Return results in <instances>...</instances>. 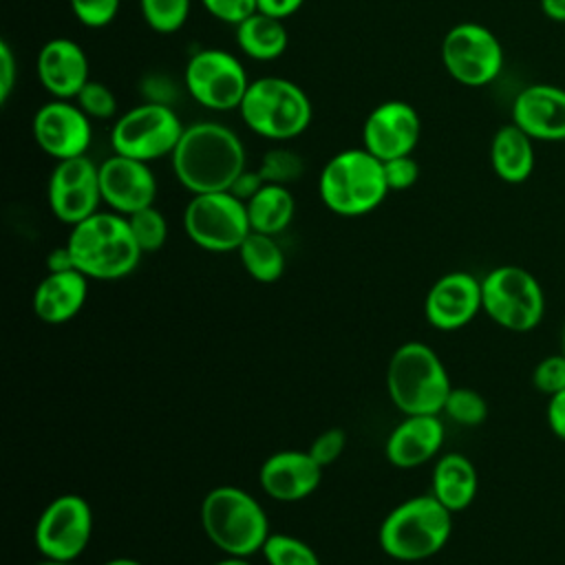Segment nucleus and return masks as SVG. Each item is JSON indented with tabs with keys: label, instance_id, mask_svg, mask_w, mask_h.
Returning <instances> with one entry per match:
<instances>
[{
	"label": "nucleus",
	"instance_id": "obj_1",
	"mask_svg": "<svg viewBox=\"0 0 565 565\" xmlns=\"http://www.w3.org/2000/svg\"><path fill=\"white\" fill-rule=\"evenodd\" d=\"M170 163L177 181L188 192L205 194L230 190L247 168V152L230 126L203 119L183 128Z\"/></svg>",
	"mask_w": 565,
	"mask_h": 565
},
{
	"label": "nucleus",
	"instance_id": "obj_2",
	"mask_svg": "<svg viewBox=\"0 0 565 565\" xmlns=\"http://www.w3.org/2000/svg\"><path fill=\"white\" fill-rule=\"evenodd\" d=\"M66 247L75 269L88 280H119L135 271L141 249L128 218L119 212H95L71 227Z\"/></svg>",
	"mask_w": 565,
	"mask_h": 565
},
{
	"label": "nucleus",
	"instance_id": "obj_3",
	"mask_svg": "<svg viewBox=\"0 0 565 565\" xmlns=\"http://www.w3.org/2000/svg\"><path fill=\"white\" fill-rule=\"evenodd\" d=\"M201 525L212 545L227 556H252L269 539L265 508L238 486H216L201 503Z\"/></svg>",
	"mask_w": 565,
	"mask_h": 565
},
{
	"label": "nucleus",
	"instance_id": "obj_4",
	"mask_svg": "<svg viewBox=\"0 0 565 565\" xmlns=\"http://www.w3.org/2000/svg\"><path fill=\"white\" fill-rule=\"evenodd\" d=\"M452 512L433 494H419L395 505L380 525V547L404 563L435 556L450 539Z\"/></svg>",
	"mask_w": 565,
	"mask_h": 565
},
{
	"label": "nucleus",
	"instance_id": "obj_5",
	"mask_svg": "<svg viewBox=\"0 0 565 565\" xmlns=\"http://www.w3.org/2000/svg\"><path fill=\"white\" fill-rule=\"evenodd\" d=\"M388 192L384 163L362 146L335 152L318 177L322 203L340 216L369 214Z\"/></svg>",
	"mask_w": 565,
	"mask_h": 565
},
{
	"label": "nucleus",
	"instance_id": "obj_6",
	"mask_svg": "<svg viewBox=\"0 0 565 565\" xmlns=\"http://www.w3.org/2000/svg\"><path fill=\"white\" fill-rule=\"evenodd\" d=\"M386 388L404 415H439L452 384L441 358L428 344L413 340L391 355Z\"/></svg>",
	"mask_w": 565,
	"mask_h": 565
},
{
	"label": "nucleus",
	"instance_id": "obj_7",
	"mask_svg": "<svg viewBox=\"0 0 565 565\" xmlns=\"http://www.w3.org/2000/svg\"><path fill=\"white\" fill-rule=\"evenodd\" d=\"M238 113L252 132L271 141L296 139L309 128L313 117L305 88L278 75L252 79Z\"/></svg>",
	"mask_w": 565,
	"mask_h": 565
},
{
	"label": "nucleus",
	"instance_id": "obj_8",
	"mask_svg": "<svg viewBox=\"0 0 565 565\" xmlns=\"http://www.w3.org/2000/svg\"><path fill=\"white\" fill-rule=\"evenodd\" d=\"M483 311L505 331H534L545 316L541 282L519 265H501L481 278Z\"/></svg>",
	"mask_w": 565,
	"mask_h": 565
},
{
	"label": "nucleus",
	"instance_id": "obj_9",
	"mask_svg": "<svg viewBox=\"0 0 565 565\" xmlns=\"http://www.w3.org/2000/svg\"><path fill=\"white\" fill-rule=\"evenodd\" d=\"M183 128L174 106L141 102L115 119L110 148L117 154L150 163L172 154Z\"/></svg>",
	"mask_w": 565,
	"mask_h": 565
},
{
	"label": "nucleus",
	"instance_id": "obj_10",
	"mask_svg": "<svg viewBox=\"0 0 565 565\" xmlns=\"http://www.w3.org/2000/svg\"><path fill=\"white\" fill-rule=\"evenodd\" d=\"M188 238L207 252H236L252 232L247 205L230 190L192 194L183 210Z\"/></svg>",
	"mask_w": 565,
	"mask_h": 565
},
{
	"label": "nucleus",
	"instance_id": "obj_11",
	"mask_svg": "<svg viewBox=\"0 0 565 565\" xmlns=\"http://www.w3.org/2000/svg\"><path fill=\"white\" fill-rule=\"evenodd\" d=\"M249 82L243 62L225 49H201L190 55L183 68L188 95L214 113L238 110Z\"/></svg>",
	"mask_w": 565,
	"mask_h": 565
},
{
	"label": "nucleus",
	"instance_id": "obj_12",
	"mask_svg": "<svg viewBox=\"0 0 565 565\" xmlns=\"http://www.w3.org/2000/svg\"><path fill=\"white\" fill-rule=\"evenodd\" d=\"M441 64L463 86H486L503 68V46L483 24L459 22L441 40Z\"/></svg>",
	"mask_w": 565,
	"mask_h": 565
},
{
	"label": "nucleus",
	"instance_id": "obj_13",
	"mask_svg": "<svg viewBox=\"0 0 565 565\" xmlns=\"http://www.w3.org/2000/svg\"><path fill=\"white\" fill-rule=\"evenodd\" d=\"M93 510L79 494H60L35 521V547L44 558L73 563L90 543Z\"/></svg>",
	"mask_w": 565,
	"mask_h": 565
},
{
	"label": "nucleus",
	"instance_id": "obj_14",
	"mask_svg": "<svg viewBox=\"0 0 565 565\" xmlns=\"http://www.w3.org/2000/svg\"><path fill=\"white\" fill-rule=\"evenodd\" d=\"M46 201L53 216L71 227L99 212V203H104L99 163L88 154L55 161L46 183Z\"/></svg>",
	"mask_w": 565,
	"mask_h": 565
},
{
	"label": "nucleus",
	"instance_id": "obj_15",
	"mask_svg": "<svg viewBox=\"0 0 565 565\" xmlns=\"http://www.w3.org/2000/svg\"><path fill=\"white\" fill-rule=\"evenodd\" d=\"M93 119L75 104V99L44 102L31 121L38 148L55 161L88 154L93 141Z\"/></svg>",
	"mask_w": 565,
	"mask_h": 565
},
{
	"label": "nucleus",
	"instance_id": "obj_16",
	"mask_svg": "<svg viewBox=\"0 0 565 565\" xmlns=\"http://www.w3.org/2000/svg\"><path fill=\"white\" fill-rule=\"evenodd\" d=\"M419 137V113L402 99L377 104L362 124V148H366L380 161L413 154Z\"/></svg>",
	"mask_w": 565,
	"mask_h": 565
},
{
	"label": "nucleus",
	"instance_id": "obj_17",
	"mask_svg": "<svg viewBox=\"0 0 565 565\" xmlns=\"http://www.w3.org/2000/svg\"><path fill=\"white\" fill-rule=\"evenodd\" d=\"M99 188L108 210L124 216L154 205L157 199V177L150 163L117 152L99 163Z\"/></svg>",
	"mask_w": 565,
	"mask_h": 565
},
{
	"label": "nucleus",
	"instance_id": "obj_18",
	"mask_svg": "<svg viewBox=\"0 0 565 565\" xmlns=\"http://www.w3.org/2000/svg\"><path fill=\"white\" fill-rule=\"evenodd\" d=\"M483 311L481 280L468 271H448L424 298V316L439 331H457Z\"/></svg>",
	"mask_w": 565,
	"mask_h": 565
},
{
	"label": "nucleus",
	"instance_id": "obj_19",
	"mask_svg": "<svg viewBox=\"0 0 565 565\" xmlns=\"http://www.w3.org/2000/svg\"><path fill=\"white\" fill-rule=\"evenodd\" d=\"M35 73L53 99H75L90 79L88 55L71 38H51L38 53Z\"/></svg>",
	"mask_w": 565,
	"mask_h": 565
},
{
	"label": "nucleus",
	"instance_id": "obj_20",
	"mask_svg": "<svg viewBox=\"0 0 565 565\" xmlns=\"http://www.w3.org/2000/svg\"><path fill=\"white\" fill-rule=\"evenodd\" d=\"M322 481V466L309 450H278L269 455L260 470L258 483L276 501H300L309 497Z\"/></svg>",
	"mask_w": 565,
	"mask_h": 565
},
{
	"label": "nucleus",
	"instance_id": "obj_21",
	"mask_svg": "<svg viewBox=\"0 0 565 565\" xmlns=\"http://www.w3.org/2000/svg\"><path fill=\"white\" fill-rule=\"evenodd\" d=\"M512 124L534 141L565 139V88L552 84L525 86L512 104Z\"/></svg>",
	"mask_w": 565,
	"mask_h": 565
},
{
	"label": "nucleus",
	"instance_id": "obj_22",
	"mask_svg": "<svg viewBox=\"0 0 565 565\" xmlns=\"http://www.w3.org/2000/svg\"><path fill=\"white\" fill-rule=\"evenodd\" d=\"M444 446L439 415H406L386 437L384 452L395 468H417Z\"/></svg>",
	"mask_w": 565,
	"mask_h": 565
},
{
	"label": "nucleus",
	"instance_id": "obj_23",
	"mask_svg": "<svg viewBox=\"0 0 565 565\" xmlns=\"http://www.w3.org/2000/svg\"><path fill=\"white\" fill-rule=\"evenodd\" d=\"M88 298V278L77 271H46L33 291V313L46 324H62L75 318Z\"/></svg>",
	"mask_w": 565,
	"mask_h": 565
},
{
	"label": "nucleus",
	"instance_id": "obj_24",
	"mask_svg": "<svg viewBox=\"0 0 565 565\" xmlns=\"http://www.w3.org/2000/svg\"><path fill=\"white\" fill-rule=\"evenodd\" d=\"M479 488L477 468L472 461L459 452L441 455V459L433 468V497L444 503L450 512L466 510Z\"/></svg>",
	"mask_w": 565,
	"mask_h": 565
},
{
	"label": "nucleus",
	"instance_id": "obj_25",
	"mask_svg": "<svg viewBox=\"0 0 565 565\" xmlns=\"http://www.w3.org/2000/svg\"><path fill=\"white\" fill-rule=\"evenodd\" d=\"M534 139L516 124L501 126L490 143V163L505 183H523L534 170Z\"/></svg>",
	"mask_w": 565,
	"mask_h": 565
},
{
	"label": "nucleus",
	"instance_id": "obj_26",
	"mask_svg": "<svg viewBox=\"0 0 565 565\" xmlns=\"http://www.w3.org/2000/svg\"><path fill=\"white\" fill-rule=\"evenodd\" d=\"M236 29V46L243 55L256 62L278 60L289 44V33L285 20L254 11Z\"/></svg>",
	"mask_w": 565,
	"mask_h": 565
},
{
	"label": "nucleus",
	"instance_id": "obj_27",
	"mask_svg": "<svg viewBox=\"0 0 565 565\" xmlns=\"http://www.w3.org/2000/svg\"><path fill=\"white\" fill-rule=\"evenodd\" d=\"M252 232L276 236L285 232L294 218L296 201L287 185L265 183L247 203Z\"/></svg>",
	"mask_w": 565,
	"mask_h": 565
},
{
	"label": "nucleus",
	"instance_id": "obj_28",
	"mask_svg": "<svg viewBox=\"0 0 565 565\" xmlns=\"http://www.w3.org/2000/svg\"><path fill=\"white\" fill-rule=\"evenodd\" d=\"M236 252L245 271L258 282H276L285 271V252L276 236L249 232Z\"/></svg>",
	"mask_w": 565,
	"mask_h": 565
},
{
	"label": "nucleus",
	"instance_id": "obj_29",
	"mask_svg": "<svg viewBox=\"0 0 565 565\" xmlns=\"http://www.w3.org/2000/svg\"><path fill=\"white\" fill-rule=\"evenodd\" d=\"M143 22L161 35L177 33L190 18L192 0H139Z\"/></svg>",
	"mask_w": 565,
	"mask_h": 565
},
{
	"label": "nucleus",
	"instance_id": "obj_30",
	"mask_svg": "<svg viewBox=\"0 0 565 565\" xmlns=\"http://www.w3.org/2000/svg\"><path fill=\"white\" fill-rule=\"evenodd\" d=\"M258 172L265 179V183L289 185L302 177L305 161L296 150L285 146H274L260 157Z\"/></svg>",
	"mask_w": 565,
	"mask_h": 565
},
{
	"label": "nucleus",
	"instance_id": "obj_31",
	"mask_svg": "<svg viewBox=\"0 0 565 565\" xmlns=\"http://www.w3.org/2000/svg\"><path fill=\"white\" fill-rule=\"evenodd\" d=\"M260 552L267 565H320L313 547L291 534H269Z\"/></svg>",
	"mask_w": 565,
	"mask_h": 565
},
{
	"label": "nucleus",
	"instance_id": "obj_32",
	"mask_svg": "<svg viewBox=\"0 0 565 565\" xmlns=\"http://www.w3.org/2000/svg\"><path fill=\"white\" fill-rule=\"evenodd\" d=\"M126 218H128L132 236H135V241H137V245L143 254L157 252L166 245L168 221L161 214V210L150 205V207H143V210L126 216Z\"/></svg>",
	"mask_w": 565,
	"mask_h": 565
},
{
	"label": "nucleus",
	"instance_id": "obj_33",
	"mask_svg": "<svg viewBox=\"0 0 565 565\" xmlns=\"http://www.w3.org/2000/svg\"><path fill=\"white\" fill-rule=\"evenodd\" d=\"M441 413H446L452 422L461 426H479L488 417V404L479 391L459 386V388H450Z\"/></svg>",
	"mask_w": 565,
	"mask_h": 565
},
{
	"label": "nucleus",
	"instance_id": "obj_34",
	"mask_svg": "<svg viewBox=\"0 0 565 565\" xmlns=\"http://www.w3.org/2000/svg\"><path fill=\"white\" fill-rule=\"evenodd\" d=\"M75 104L90 117V119H113L117 115V97L110 86L97 79H88V84L75 97Z\"/></svg>",
	"mask_w": 565,
	"mask_h": 565
},
{
	"label": "nucleus",
	"instance_id": "obj_35",
	"mask_svg": "<svg viewBox=\"0 0 565 565\" xmlns=\"http://www.w3.org/2000/svg\"><path fill=\"white\" fill-rule=\"evenodd\" d=\"M68 4L82 26L104 29L117 18L121 0H68Z\"/></svg>",
	"mask_w": 565,
	"mask_h": 565
},
{
	"label": "nucleus",
	"instance_id": "obj_36",
	"mask_svg": "<svg viewBox=\"0 0 565 565\" xmlns=\"http://www.w3.org/2000/svg\"><path fill=\"white\" fill-rule=\"evenodd\" d=\"M532 384L543 395H554L565 388V353L545 355L532 371Z\"/></svg>",
	"mask_w": 565,
	"mask_h": 565
},
{
	"label": "nucleus",
	"instance_id": "obj_37",
	"mask_svg": "<svg viewBox=\"0 0 565 565\" xmlns=\"http://www.w3.org/2000/svg\"><path fill=\"white\" fill-rule=\"evenodd\" d=\"M201 7L223 24H241L256 11V0H199Z\"/></svg>",
	"mask_w": 565,
	"mask_h": 565
},
{
	"label": "nucleus",
	"instance_id": "obj_38",
	"mask_svg": "<svg viewBox=\"0 0 565 565\" xmlns=\"http://www.w3.org/2000/svg\"><path fill=\"white\" fill-rule=\"evenodd\" d=\"M384 163V179L388 190H408L417 183L419 179V163L413 159V154H404V157H395Z\"/></svg>",
	"mask_w": 565,
	"mask_h": 565
},
{
	"label": "nucleus",
	"instance_id": "obj_39",
	"mask_svg": "<svg viewBox=\"0 0 565 565\" xmlns=\"http://www.w3.org/2000/svg\"><path fill=\"white\" fill-rule=\"evenodd\" d=\"M347 446V435L342 428H327L324 433H320L311 446H309V455L324 468L329 463H333Z\"/></svg>",
	"mask_w": 565,
	"mask_h": 565
},
{
	"label": "nucleus",
	"instance_id": "obj_40",
	"mask_svg": "<svg viewBox=\"0 0 565 565\" xmlns=\"http://www.w3.org/2000/svg\"><path fill=\"white\" fill-rule=\"evenodd\" d=\"M139 90H143V97L146 102H154V104H166V106H172L174 97L179 95L177 93V86L170 82V77L166 75H146L139 84Z\"/></svg>",
	"mask_w": 565,
	"mask_h": 565
},
{
	"label": "nucleus",
	"instance_id": "obj_41",
	"mask_svg": "<svg viewBox=\"0 0 565 565\" xmlns=\"http://www.w3.org/2000/svg\"><path fill=\"white\" fill-rule=\"evenodd\" d=\"M18 79V62L13 55V49L7 40L0 42V104L4 106L15 88Z\"/></svg>",
	"mask_w": 565,
	"mask_h": 565
},
{
	"label": "nucleus",
	"instance_id": "obj_42",
	"mask_svg": "<svg viewBox=\"0 0 565 565\" xmlns=\"http://www.w3.org/2000/svg\"><path fill=\"white\" fill-rule=\"evenodd\" d=\"M545 419H547V428L552 430V435L565 441V388L550 395L547 406H545Z\"/></svg>",
	"mask_w": 565,
	"mask_h": 565
},
{
	"label": "nucleus",
	"instance_id": "obj_43",
	"mask_svg": "<svg viewBox=\"0 0 565 565\" xmlns=\"http://www.w3.org/2000/svg\"><path fill=\"white\" fill-rule=\"evenodd\" d=\"M265 185V179L260 177V172H258V168L256 170H249V168H245L238 177H236V181L232 183V188H230V192L236 196V199H241L243 203H247L260 188Z\"/></svg>",
	"mask_w": 565,
	"mask_h": 565
},
{
	"label": "nucleus",
	"instance_id": "obj_44",
	"mask_svg": "<svg viewBox=\"0 0 565 565\" xmlns=\"http://www.w3.org/2000/svg\"><path fill=\"white\" fill-rule=\"evenodd\" d=\"M302 4L305 0H256V11L285 20L294 15Z\"/></svg>",
	"mask_w": 565,
	"mask_h": 565
},
{
	"label": "nucleus",
	"instance_id": "obj_45",
	"mask_svg": "<svg viewBox=\"0 0 565 565\" xmlns=\"http://www.w3.org/2000/svg\"><path fill=\"white\" fill-rule=\"evenodd\" d=\"M68 269H75V263H73V256L68 252L66 243H64V245L49 252L46 271H68Z\"/></svg>",
	"mask_w": 565,
	"mask_h": 565
},
{
	"label": "nucleus",
	"instance_id": "obj_46",
	"mask_svg": "<svg viewBox=\"0 0 565 565\" xmlns=\"http://www.w3.org/2000/svg\"><path fill=\"white\" fill-rule=\"evenodd\" d=\"M543 13L554 22H565V0H541Z\"/></svg>",
	"mask_w": 565,
	"mask_h": 565
},
{
	"label": "nucleus",
	"instance_id": "obj_47",
	"mask_svg": "<svg viewBox=\"0 0 565 565\" xmlns=\"http://www.w3.org/2000/svg\"><path fill=\"white\" fill-rule=\"evenodd\" d=\"M102 565H143V563H139L137 558H130V556H115Z\"/></svg>",
	"mask_w": 565,
	"mask_h": 565
},
{
	"label": "nucleus",
	"instance_id": "obj_48",
	"mask_svg": "<svg viewBox=\"0 0 565 565\" xmlns=\"http://www.w3.org/2000/svg\"><path fill=\"white\" fill-rule=\"evenodd\" d=\"M212 565H252L245 556H225L223 561H216Z\"/></svg>",
	"mask_w": 565,
	"mask_h": 565
},
{
	"label": "nucleus",
	"instance_id": "obj_49",
	"mask_svg": "<svg viewBox=\"0 0 565 565\" xmlns=\"http://www.w3.org/2000/svg\"><path fill=\"white\" fill-rule=\"evenodd\" d=\"M35 565H73V563H68V561H53V558H44V561H40V563H35Z\"/></svg>",
	"mask_w": 565,
	"mask_h": 565
},
{
	"label": "nucleus",
	"instance_id": "obj_50",
	"mask_svg": "<svg viewBox=\"0 0 565 565\" xmlns=\"http://www.w3.org/2000/svg\"><path fill=\"white\" fill-rule=\"evenodd\" d=\"M563 353H565V329H563V349H561Z\"/></svg>",
	"mask_w": 565,
	"mask_h": 565
}]
</instances>
